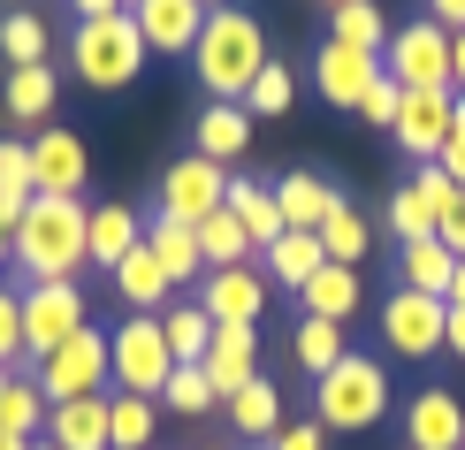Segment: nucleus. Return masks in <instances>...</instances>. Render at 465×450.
<instances>
[{
    "instance_id": "1",
    "label": "nucleus",
    "mask_w": 465,
    "mask_h": 450,
    "mask_svg": "<svg viewBox=\"0 0 465 450\" xmlns=\"http://www.w3.org/2000/svg\"><path fill=\"white\" fill-rule=\"evenodd\" d=\"M267 62H275V54H267V24L252 8H206V31H199V46H191V76H199L206 100L244 107L252 76Z\"/></svg>"
},
{
    "instance_id": "2",
    "label": "nucleus",
    "mask_w": 465,
    "mask_h": 450,
    "mask_svg": "<svg viewBox=\"0 0 465 450\" xmlns=\"http://www.w3.org/2000/svg\"><path fill=\"white\" fill-rule=\"evenodd\" d=\"M92 206L84 199H46L38 191L31 214L8 229V252L31 283H76V267H92V237H84Z\"/></svg>"
},
{
    "instance_id": "3",
    "label": "nucleus",
    "mask_w": 465,
    "mask_h": 450,
    "mask_svg": "<svg viewBox=\"0 0 465 450\" xmlns=\"http://www.w3.org/2000/svg\"><path fill=\"white\" fill-rule=\"evenodd\" d=\"M145 38L138 24H130V8L123 15H92V24H76L69 31V76L76 85H92V92H130L145 76Z\"/></svg>"
},
{
    "instance_id": "4",
    "label": "nucleus",
    "mask_w": 465,
    "mask_h": 450,
    "mask_svg": "<svg viewBox=\"0 0 465 450\" xmlns=\"http://www.w3.org/2000/svg\"><path fill=\"white\" fill-rule=\"evenodd\" d=\"M313 420L321 427H343V435L381 427V420H390V366L366 359V351H343V359L313 382Z\"/></svg>"
},
{
    "instance_id": "5",
    "label": "nucleus",
    "mask_w": 465,
    "mask_h": 450,
    "mask_svg": "<svg viewBox=\"0 0 465 450\" xmlns=\"http://www.w3.org/2000/svg\"><path fill=\"white\" fill-rule=\"evenodd\" d=\"M176 375V351L161 336V313H123L107 328V389L123 397H161V382Z\"/></svg>"
},
{
    "instance_id": "6",
    "label": "nucleus",
    "mask_w": 465,
    "mask_h": 450,
    "mask_svg": "<svg viewBox=\"0 0 465 450\" xmlns=\"http://www.w3.org/2000/svg\"><path fill=\"white\" fill-rule=\"evenodd\" d=\"M31 382L46 389V405H69V397H107V328H76L69 344H54L46 359L31 366Z\"/></svg>"
},
{
    "instance_id": "7",
    "label": "nucleus",
    "mask_w": 465,
    "mask_h": 450,
    "mask_svg": "<svg viewBox=\"0 0 465 450\" xmlns=\"http://www.w3.org/2000/svg\"><path fill=\"white\" fill-rule=\"evenodd\" d=\"M381 69H390L404 92H450V31L428 24V15H420V24H404V31H390Z\"/></svg>"
},
{
    "instance_id": "8",
    "label": "nucleus",
    "mask_w": 465,
    "mask_h": 450,
    "mask_svg": "<svg viewBox=\"0 0 465 450\" xmlns=\"http://www.w3.org/2000/svg\"><path fill=\"white\" fill-rule=\"evenodd\" d=\"M442 321H450V305L420 298V290H404V283L381 298V344H390L397 359H435L442 351Z\"/></svg>"
},
{
    "instance_id": "9",
    "label": "nucleus",
    "mask_w": 465,
    "mask_h": 450,
    "mask_svg": "<svg viewBox=\"0 0 465 450\" xmlns=\"http://www.w3.org/2000/svg\"><path fill=\"white\" fill-rule=\"evenodd\" d=\"M84 328V290L76 283H31L24 290V359L38 366L54 344H69Z\"/></svg>"
},
{
    "instance_id": "10",
    "label": "nucleus",
    "mask_w": 465,
    "mask_h": 450,
    "mask_svg": "<svg viewBox=\"0 0 465 450\" xmlns=\"http://www.w3.org/2000/svg\"><path fill=\"white\" fill-rule=\"evenodd\" d=\"M229 206V168H214L206 153H183V161L161 168V214H176V222L199 229L206 214Z\"/></svg>"
},
{
    "instance_id": "11",
    "label": "nucleus",
    "mask_w": 465,
    "mask_h": 450,
    "mask_svg": "<svg viewBox=\"0 0 465 450\" xmlns=\"http://www.w3.org/2000/svg\"><path fill=\"white\" fill-rule=\"evenodd\" d=\"M31 184L46 191V199H84V184H92L84 138L62 130V123H38V130H31Z\"/></svg>"
},
{
    "instance_id": "12",
    "label": "nucleus",
    "mask_w": 465,
    "mask_h": 450,
    "mask_svg": "<svg viewBox=\"0 0 465 450\" xmlns=\"http://www.w3.org/2000/svg\"><path fill=\"white\" fill-rule=\"evenodd\" d=\"M374 76H381V54H359V46H343V38H321V54H313V92H321L336 115H351Z\"/></svg>"
},
{
    "instance_id": "13",
    "label": "nucleus",
    "mask_w": 465,
    "mask_h": 450,
    "mask_svg": "<svg viewBox=\"0 0 465 450\" xmlns=\"http://www.w3.org/2000/svg\"><path fill=\"white\" fill-rule=\"evenodd\" d=\"M199 305H206V321H252V328H260V313H267V275H260V267H206V275H199Z\"/></svg>"
},
{
    "instance_id": "14",
    "label": "nucleus",
    "mask_w": 465,
    "mask_h": 450,
    "mask_svg": "<svg viewBox=\"0 0 465 450\" xmlns=\"http://www.w3.org/2000/svg\"><path fill=\"white\" fill-rule=\"evenodd\" d=\"M450 100H458V92H404L390 138L404 145V161H412V168H428L435 153L450 145Z\"/></svg>"
},
{
    "instance_id": "15",
    "label": "nucleus",
    "mask_w": 465,
    "mask_h": 450,
    "mask_svg": "<svg viewBox=\"0 0 465 450\" xmlns=\"http://www.w3.org/2000/svg\"><path fill=\"white\" fill-rule=\"evenodd\" d=\"M404 443L412 450H465V405H458V389H412V405H404Z\"/></svg>"
},
{
    "instance_id": "16",
    "label": "nucleus",
    "mask_w": 465,
    "mask_h": 450,
    "mask_svg": "<svg viewBox=\"0 0 465 450\" xmlns=\"http://www.w3.org/2000/svg\"><path fill=\"white\" fill-rule=\"evenodd\" d=\"M130 24H138L145 54H191L206 31V8L199 0H130Z\"/></svg>"
},
{
    "instance_id": "17",
    "label": "nucleus",
    "mask_w": 465,
    "mask_h": 450,
    "mask_svg": "<svg viewBox=\"0 0 465 450\" xmlns=\"http://www.w3.org/2000/svg\"><path fill=\"white\" fill-rule=\"evenodd\" d=\"M199 366H206V382H214V397L229 405V397H237V389H244L252 375H260V328H252V321H222Z\"/></svg>"
},
{
    "instance_id": "18",
    "label": "nucleus",
    "mask_w": 465,
    "mask_h": 450,
    "mask_svg": "<svg viewBox=\"0 0 465 450\" xmlns=\"http://www.w3.org/2000/svg\"><path fill=\"white\" fill-rule=\"evenodd\" d=\"M343 206V191L328 184L321 168H290V175H275V214H282V229H313L321 237V222Z\"/></svg>"
},
{
    "instance_id": "19",
    "label": "nucleus",
    "mask_w": 465,
    "mask_h": 450,
    "mask_svg": "<svg viewBox=\"0 0 465 450\" xmlns=\"http://www.w3.org/2000/svg\"><path fill=\"white\" fill-rule=\"evenodd\" d=\"M191 153H206L214 168H237L252 153V115L229 107V100H206L199 115H191Z\"/></svg>"
},
{
    "instance_id": "20",
    "label": "nucleus",
    "mask_w": 465,
    "mask_h": 450,
    "mask_svg": "<svg viewBox=\"0 0 465 450\" xmlns=\"http://www.w3.org/2000/svg\"><path fill=\"white\" fill-rule=\"evenodd\" d=\"M145 252L168 267V283H176V290H191V283L206 275L199 229H191V222H176V214H161V206H153V222H145Z\"/></svg>"
},
{
    "instance_id": "21",
    "label": "nucleus",
    "mask_w": 465,
    "mask_h": 450,
    "mask_svg": "<svg viewBox=\"0 0 465 450\" xmlns=\"http://www.w3.org/2000/svg\"><path fill=\"white\" fill-rule=\"evenodd\" d=\"M114 298H123L130 313H168V305L183 298V290L168 283V267H161V260H153V252L138 245L130 260H114Z\"/></svg>"
},
{
    "instance_id": "22",
    "label": "nucleus",
    "mask_w": 465,
    "mask_h": 450,
    "mask_svg": "<svg viewBox=\"0 0 465 450\" xmlns=\"http://www.w3.org/2000/svg\"><path fill=\"white\" fill-rule=\"evenodd\" d=\"M84 237H92V267H107V275H114V260H130V252L145 245V214H130L123 199H107V206H92Z\"/></svg>"
},
{
    "instance_id": "23",
    "label": "nucleus",
    "mask_w": 465,
    "mask_h": 450,
    "mask_svg": "<svg viewBox=\"0 0 465 450\" xmlns=\"http://www.w3.org/2000/svg\"><path fill=\"white\" fill-rule=\"evenodd\" d=\"M450 275H458V252L442 237H412L397 245V283L420 290V298H450Z\"/></svg>"
},
{
    "instance_id": "24",
    "label": "nucleus",
    "mask_w": 465,
    "mask_h": 450,
    "mask_svg": "<svg viewBox=\"0 0 465 450\" xmlns=\"http://www.w3.org/2000/svg\"><path fill=\"white\" fill-rule=\"evenodd\" d=\"M46 443L54 450H107V397L46 405Z\"/></svg>"
},
{
    "instance_id": "25",
    "label": "nucleus",
    "mask_w": 465,
    "mask_h": 450,
    "mask_svg": "<svg viewBox=\"0 0 465 450\" xmlns=\"http://www.w3.org/2000/svg\"><path fill=\"white\" fill-rule=\"evenodd\" d=\"M260 260H267V275H275L282 290H305V283H313L321 267H328V252H321V237H313V229H282V237L267 245Z\"/></svg>"
},
{
    "instance_id": "26",
    "label": "nucleus",
    "mask_w": 465,
    "mask_h": 450,
    "mask_svg": "<svg viewBox=\"0 0 465 450\" xmlns=\"http://www.w3.org/2000/svg\"><path fill=\"white\" fill-rule=\"evenodd\" d=\"M229 420H237L244 443H275L282 435V389L267 382V375H252L237 397H229Z\"/></svg>"
},
{
    "instance_id": "27",
    "label": "nucleus",
    "mask_w": 465,
    "mask_h": 450,
    "mask_svg": "<svg viewBox=\"0 0 465 450\" xmlns=\"http://www.w3.org/2000/svg\"><path fill=\"white\" fill-rule=\"evenodd\" d=\"M54 92H62V76H54L46 62H31V69H8V92H0V107H8V123L38 130V123L54 115Z\"/></svg>"
},
{
    "instance_id": "28",
    "label": "nucleus",
    "mask_w": 465,
    "mask_h": 450,
    "mask_svg": "<svg viewBox=\"0 0 465 450\" xmlns=\"http://www.w3.org/2000/svg\"><path fill=\"white\" fill-rule=\"evenodd\" d=\"M161 397H123V389H107V450H145L161 435Z\"/></svg>"
},
{
    "instance_id": "29",
    "label": "nucleus",
    "mask_w": 465,
    "mask_h": 450,
    "mask_svg": "<svg viewBox=\"0 0 465 450\" xmlns=\"http://www.w3.org/2000/svg\"><path fill=\"white\" fill-rule=\"evenodd\" d=\"M298 305L313 313V321H336V328H343V321L359 313V267H336V260H328L321 275L298 290Z\"/></svg>"
},
{
    "instance_id": "30",
    "label": "nucleus",
    "mask_w": 465,
    "mask_h": 450,
    "mask_svg": "<svg viewBox=\"0 0 465 450\" xmlns=\"http://www.w3.org/2000/svg\"><path fill=\"white\" fill-rule=\"evenodd\" d=\"M38 184H31V138H0V229H15L31 214Z\"/></svg>"
},
{
    "instance_id": "31",
    "label": "nucleus",
    "mask_w": 465,
    "mask_h": 450,
    "mask_svg": "<svg viewBox=\"0 0 465 450\" xmlns=\"http://www.w3.org/2000/svg\"><path fill=\"white\" fill-rule=\"evenodd\" d=\"M229 214L252 229V245H275L282 237V214H275V184H252V175H229Z\"/></svg>"
},
{
    "instance_id": "32",
    "label": "nucleus",
    "mask_w": 465,
    "mask_h": 450,
    "mask_svg": "<svg viewBox=\"0 0 465 450\" xmlns=\"http://www.w3.org/2000/svg\"><path fill=\"white\" fill-rule=\"evenodd\" d=\"M161 336H168V351H176V366H199L206 344H214V321H206L199 298H176V305L161 313Z\"/></svg>"
},
{
    "instance_id": "33",
    "label": "nucleus",
    "mask_w": 465,
    "mask_h": 450,
    "mask_svg": "<svg viewBox=\"0 0 465 450\" xmlns=\"http://www.w3.org/2000/svg\"><path fill=\"white\" fill-rule=\"evenodd\" d=\"M343 351H351V344H343V328H336V321H313V313H298V328H290V359H298L313 382L343 359Z\"/></svg>"
},
{
    "instance_id": "34",
    "label": "nucleus",
    "mask_w": 465,
    "mask_h": 450,
    "mask_svg": "<svg viewBox=\"0 0 465 450\" xmlns=\"http://www.w3.org/2000/svg\"><path fill=\"white\" fill-rule=\"evenodd\" d=\"M321 252H328L336 267H366V252H374V229H366V214H359L351 199H343V206L321 222Z\"/></svg>"
},
{
    "instance_id": "35",
    "label": "nucleus",
    "mask_w": 465,
    "mask_h": 450,
    "mask_svg": "<svg viewBox=\"0 0 465 450\" xmlns=\"http://www.w3.org/2000/svg\"><path fill=\"white\" fill-rule=\"evenodd\" d=\"M328 38H343V46H359V54H381L390 46V24H381L374 0H336V8H328Z\"/></svg>"
},
{
    "instance_id": "36",
    "label": "nucleus",
    "mask_w": 465,
    "mask_h": 450,
    "mask_svg": "<svg viewBox=\"0 0 465 450\" xmlns=\"http://www.w3.org/2000/svg\"><path fill=\"white\" fill-rule=\"evenodd\" d=\"M199 252H206V267H244L260 245H252V229L222 206V214H206V222H199Z\"/></svg>"
},
{
    "instance_id": "37",
    "label": "nucleus",
    "mask_w": 465,
    "mask_h": 450,
    "mask_svg": "<svg viewBox=\"0 0 465 450\" xmlns=\"http://www.w3.org/2000/svg\"><path fill=\"white\" fill-rule=\"evenodd\" d=\"M0 54H8V69L46 62V15H38V8H8V15H0Z\"/></svg>"
},
{
    "instance_id": "38",
    "label": "nucleus",
    "mask_w": 465,
    "mask_h": 450,
    "mask_svg": "<svg viewBox=\"0 0 465 450\" xmlns=\"http://www.w3.org/2000/svg\"><path fill=\"white\" fill-rule=\"evenodd\" d=\"M214 405H222V397H214V382H206V366H176V375L161 382V413H168V420H176V413H183V420H206Z\"/></svg>"
},
{
    "instance_id": "39",
    "label": "nucleus",
    "mask_w": 465,
    "mask_h": 450,
    "mask_svg": "<svg viewBox=\"0 0 465 450\" xmlns=\"http://www.w3.org/2000/svg\"><path fill=\"white\" fill-rule=\"evenodd\" d=\"M0 427H8V435H24V443L46 435V389H38L31 375L8 382V397H0Z\"/></svg>"
},
{
    "instance_id": "40",
    "label": "nucleus",
    "mask_w": 465,
    "mask_h": 450,
    "mask_svg": "<svg viewBox=\"0 0 465 450\" xmlns=\"http://www.w3.org/2000/svg\"><path fill=\"white\" fill-rule=\"evenodd\" d=\"M290 100H298V76H290L282 62H267L260 76H252V92H244V115H290Z\"/></svg>"
},
{
    "instance_id": "41",
    "label": "nucleus",
    "mask_w": 465,
    "mask_h": 450,
    "mask_svg": "<svg viewBox=\"0 0 465 450\" xmlns=\"http://www.w3.org/2000/svg\"><path fill=\"white\" fill-rule=\"evenodd\" d=\"M397 107H404V85H397V76H390V69H381V76H374V85H366V100H359L351 115H359V123H366V130H397Z\"/></svg>"
},
{
    "instance_id": "42",
    "label": "nucleus",
    "mask_w": 465,
    "mask_h": 450,
    "mask_svg": "<svg viewBox=\"0 0 465 450\" xmlns=\"http://www.w3.org/2000/svg\"><path fill=\"white\" fill-rule=\"evenodd\" d=\"M0 366H24V290H8L0 283Z\"/></svg>"
},
{
    "instance_id": "43",
    "label": "nucleus",
    "mask_w": 465,
    "mask_h": 450,
    "mask_svg": "<svg viewBox=\"0 0 465 450\" xmlns=\"http://www.w3.org/2000/svg\"><path fill=\"white\" fill-rule=\"evenodd\" d=\"M267 450H328V427H321V420H290Z\"/></svg>"
},
{
    "instance_id": "44",
    "label": "nucleus",
    "mask_w": 465,
    "mask_h": 450,
    "mask_svg": "<svg viewBox=\"0 0 465 450\" xmlns=\"http://www.w3.org/2000/svg\"><path fill=\"white\" fill-rule=\"evenodd\" d=\"M435 237H442V245H450L458 260H465V184H458V199L442 206V222H435Z\"/></svg>"
},
{
    "instance_id": "45",
    "label": "nucleus",
    "mask_w": 465,
    "mask_h": 450,
    "mask_svg": "<svg viewBox=\"0 0 465 450\" xmlns=\"http://www.w3.org/2000/svg\"><path fill=\"white\" fill-rule=\"evenodd\" d=\"M435 168L450 175V184H465V123H458V115H450V145L435 153Z\"/></svg>"
},
{
    "instance_id": "46",
    "label": "nucleus",
    "mask_w": 465,
    "mask_h": 450,
    "mask_svg": "<svg viewBox=\"0 0 465 450\" xmlns=\"http://www.w3.org/2000/svg\"><path fill=\"white\" fill-rule=\"evenodd\" d=\"M428 24H442V31H465V0H428Z\"/></svg>"
},
{
    "instance_id": "47",
    "label": "nucleus",
    "mask_w": 465,
    "mask_h": 450,
    "mask_svg": "<svg viewBox=\"0 0 465 450\" xmlns=\"http://www.w3.org/2000/svg\"><path fill=\"white\" fill-rule=\"evenodd\" d=\"M442 351L465 359V305H450V321H442Z\"/></svg>"
},
{
    "instance_id": "48",
    "label": "nucleus",
    "mask_w": 465,
    "mask_h": 450,
    "mask_svg": "<svg viewBox=\"0 0 465 450\" xmlns=\"http://www.w3.org/2000/svg\"><path fill=\"white\" fill-rule=\"evenodd\" d=\"M69 8H76V24H92V15H123L130 0H69Z\"/></svg>"
},
{
    "instance_id": "49",
    "label": "nucleus",
    "mask_w": 465,
    "mask_h": 450,
    "mask_svg": "<svg viewBox=\"0 0 465 450\" xmlns=\"http://www.w3.org/2000/svg\"><path fill=\"white\" fill-rule=\"evenodd\" d=\"M450 92H465V31H450Z\"/></svg>"
},
{
    "instance_id": "50",
    "label": "nucleus",
    "mask_w": 465,
    "mask_h": 450,
    "mask_svg": "<svg viewBox=\"0 0 465 450\" xmlns=\"http://www.w3.org/2000/svg\"><path fill=\"white\" fill-rule=\"evenodd\" d=\"M442 305H465V260H458V275H450V298Z\"/></svg>"
},
{
    "instance_id": "51",
    "label": "nucleus",
    "mask_w": 465,
    "mask_h": 450,
    "mask_svg": "<svg viewBox=\"0 0 465 450\" xmlns=\"http://www.w3.org/2000/svg\"><path fill=\"white\" fill-rule=\"evenodd\" d=\"M0 450H31V443H24V435H8V427H0Z\"/></svg>"
},
{
    "instance_id": "52",
    "label": "nucleus",
    "mask_w": 465,
    "mask_h": 450,
    "mask_svg": "<svg viewBox=\"0 0 465 450\" xmlns=\"http://www.w3.org/2000/svg\"><path fill=\"white\" fill-rule=\"evenodd\" d=\"M8 260H15V252H8V229H0V267H8Z\"/></svg>"
},
{
    "instance_id": "53",
    "label": "nucleus",
    "mask_w": 465,
    "mask_h": 450,
    "mask_svg": "<svg viewBox=\"0 0 465 450\" xmlns=\"http://www.w3.org/2000/svg\"><path fill=\"white\" fill-rule=\"evenodd\" d=\"M199 8H237V0H199Z\"/></svg>"
},
{
    "instance_id": "54",
    "label": "nucleus",
    "mask_w": 465,
    "mask_h": 450,
    "mask_svg": "<svg viewBox=\"0 0 465 450\" xmlns=\"http://www.w3.org/2000/svg\"><path fill=\"white\" fill-rule=\"evenodd\" d=\"M8 382H15V375H8V366H0V397H8Z\"/></svg>"
},
{
    "instance_id": "55",
    "label": "nucleus",
    "mask_w": 465,
    "mask_h": 450,
    "mask_svg": "<svg viewBox=\"0 0 465 450\" xmlns=\"http://www.w3.org/2000/svg\"><path fill=\"white\" fill-rule=\"evenodd\" d=\"M31 450H54V443H46V435H38V443H31Z\"/></svg>"
},
{
    "instance_id": "56",
    "label": "nucleus",
    "mask_w": 465,
    "mask_h": 450,
    "mask_svg": "<svg viewBox=\"0 0 465 450\" xmlns=\"http://www.w3.org/2000/svg\"><path fill=\"white\" fill-rule=\"evenodd\" d=\"M252 450H267V443H252Z\"/></svg>"
},
{
    "instance_id": "57",
    "label": "nucleus",
    "mask_w": 465,
    "mask_h": 450,
    "mask_svg": "<svg viewBox=\"0 0 465 450\" xmlns=\"http://www.w3.org/2000/svg\"><path fill=\"white\" fill-rule=\"evenodd\" d=\"M328 8H336V0H328Z\"/></svg>"
},
{
    "instance_id": "58",
    "label": "nucleus",
    "mask_w": 465,
    "mask_h": 450,
    "mask_svg": "<svg viewBox=\"0 0 465 450\" xmlns=\"http://www.w3.org/2000/svg\"><path fill=\"white\" fill-rule=\"evenodd\" d=\"M206 450H214V443H206Z\"/></svg>"
}]
</instances>
